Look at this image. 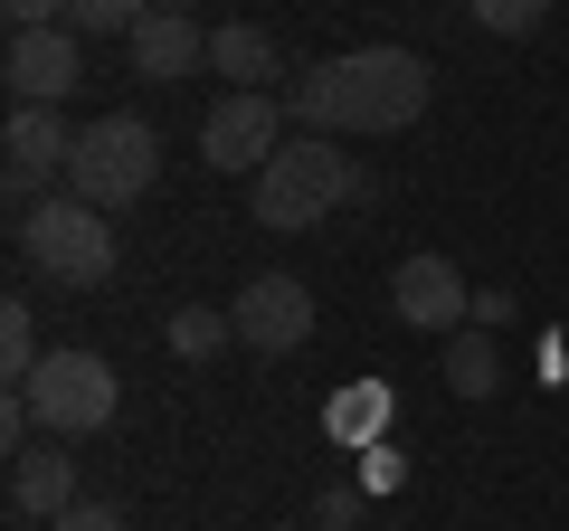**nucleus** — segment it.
Wrapping results in <instances>:
<instances>
[{"label":"nucleus","instance_id":"obj_1","mask_svg":"<svg viewBox=\"0 0 569 531\" xmlns=\"http://www.w3.org/2000/svg\"><path fill=\"white\" fill-rule=\"evenodd\" d=\"M427 96H437V67L418 48H351L284 86V123L295 133H408Z\"/></svg>","mask_w":569,"mask_h":531},{"label":"nucleus","instance_id":"obj_2","mask_svg":"<svg viewBox=\"0 0 569 531\" xmlns=\"http://www.w3.org/2000/svg\"><path fill=\"white\" fill-rule=\"evenodd\" d=\"M351 200H370V171L351 162L332 133H284L276 162L247 181V219L276 228V238H305V228H323L332 209H351Z\"/></svg>","mask_w":569,"mask_h":531},{"label":"nucleus","instance_id":"obj_3","mask_svg":"<svg viewBox=\"0 0 569 531\" xmlns=\"http://www.w3.org/2000/svg\"><path fill=\"white\" fill-rule=\"evenodd\" d=\"M152 181H162V133L142 114L77 123V162H67V190H77V200H96L104 219H114V209H133Z\"/></svg>","mask_w":569,"mask_h":531},{"label":"nucleus","instance_id":"obj_4","mask_svg":"<svg viewBox=\"0 0 569 531\" xmlns=\"http://www.w3.org/2000/svg\"><path fill=\"white\" fill-rule=\"evenodd\" d=\"M20 257L39 266V275H58V285H104L123 247H114V219H104L96 200L48 190L39 209H20Z\"/></svg>","mask_w":569,"mask_h":531},{"label":"nucleus","instance_id":"obj_5","mask_svg":"<svg viewBox=\"0 0 569 531\" xmlns=\"http://www.w3.org/2000/svg\"><path fill=\"white\" fill-rule=\"evenodd\" d=\"M29 409H39V437H96L114 428L123 389H114V361L104 351H48L29 370Z\"/></svg>","mask_w":569,"mask_h":531},{"label":"nucleus","instance_id":"obj_6","mask_svg":"<svg viewBox=\"0 0 569 531\" xmlns=\"http://www.w3.org/2000/svg\"><path fill=\"white\" fill-rule=\"evenodd\" d=\"M389 313H399L408 332H437V342H456V332L475 323V285L456 275V257L418 247V257H399V275H389Z\"/></svg>","mask_w":569,"mask_h":531},{"label":"nucleus","instance_id":"obj_7","mask_svg":"<svg viewBox=\"0 0 569 531\" xmlns=\"http://www.w3.org/2000/svg\"><path fill=\"white\" fill-rule=\"evenodd\" d=\"M0 152H10V200L39 209L48 190L67 181V162H77V123H67L58 104H10V133H0Z\"/></svg>","mask_w":569,"mask_h":531},{"label":"nucleus","instance_id":"obj_8","mask_svg":"<svg viewBox=\"0 0 569 531\" xmlns=\"http://www.w3.org/2000/svg\"><path fill=\"white\" fill-rule=\"evenodd\" d=\"M276 143H284V104H276V96H219V104L200 114L209 171H247V181H257V171L276 162Z\"/></svg>","mask_w":569,"mask_h":531},{"label":"nucleus","instance_id":"obj_9","mask_svg":"<svg viewBox=\"0 0 569 531\" xmlns=\"http://www.w3.org/2000/svg\"><path fill=\"white\" fill-rule=\"evenodd\" d=\"M0 77H10V104H67L86 86V39L77 29H10Z\"/></svg>","mask_w":569,"mask_h":531},{"label":"nucleus","instance_id":"obj_10","mask_svg":"<svg viewBox=\"0 0 569 531\" xmlns=\"http://www.w3.org/2000/svg\"><path fill=\"white\" fill-rule=\"evenodd\" d=\"M228 313H238V342L266 351V361H284V351L313 342V285H305V275H257Z\"/></svg>","mask_w":569,"mask_h":531},{"label":"nucleus","instance_id":"obj_11","mask_svg":"<svg viewBox=\"0 0 569 531\" xmlns=\"http://www.w3.org/2000/svg\"><path fill=\"white\" fill-rule=\"evenodd\" d=\"M123 48H133V77H152V86H181L209 67V29L190 10H142V29Z\"/></svg>","mask_w":569,"mask_h":531},{"label":"nucleus","instance_id":"obj_12","mask_svg":"<svg viewBox=\"0 0 569 531\" xmlns=\"http://www.w3.org/2000/svg\"><path fill=\"white\" fill-rule=\"evenodd\" d=\"M209 77H228V96H276V77H284L276 29H257V20L209 29Z\"/></svg>","mask_w":569,"mask_h":531},{"label":"nucleus","instance_id":"obj_13","mask_svg":"<svg viewBox=\"0 0 569 531\" xmlns=\"http://www.w3.org/2000/svg\"><path fill=\"white\" fill-rule=\"evenodd\" d=\"M67 437H39V447H20L10 455V503L29 512V522H58L67 503H86L77 493V455H58Z\"/></svg>","mask_w":569,"mask_h":531},{"label":"nucleus","instance_id":"obj_14","mask_svg":"<svg viewBox=\"0 0 569 531\" xmlns=\"http://www.w3.org/2000/svg\"><path fill=\"white\" fill-rule=\"evenodd\" d=\"M447 389L456 399H493V389H503V342H493L485 323H466L447 342Z\"/></svg>","mask_w":569,"mask_h":531},{"label":"nucleus","instance_id":"obj_15","mask_svg":"<svg viewBox=\"0 0 569 531\" xmlns=\"http://www.w3.org/2000/svg\"><path fill=\"white\" fill-rule=\"evenodd\" d=\"M380 428H389V380H361V389H342V399H332V437H342V447H380Z\"/></svg>","mask_w":569,"mask_h":531},{"label":"nucleus","instance_id":"obj_16","mask_svg":"<svg viewBox=\"0 0 569 531\" xmlns=\"http://www.w3.org/2000/svg\"><path fill=\"white\" fill-rule=\"evenodd\" d=\"M228 342H238V313L228 304H181L171 313V351H181V361H219Z\"/></svg>","mask_w":569,"mask_h":531},{"label":"nucleus","instance_id":"obj_17","mask_svg":"<svg viewBox=\"0 0 569 531\" xmlns=\"http://www.w3.org/2000/svg\"><path fill=\"white\" fill-rule=\"evenodd\" d=\"M48 351H39V313L29 304H0V380L10 389H29V370H39Z\"/></svg>","mask_w":569,"mask_h":531},{"label":"nucleus","instance_id":"obj_18","mask_svg":"<svg viewBox=\"0 0 569 531\" xmlns=\"http://www.w3.org/2000/svg\"><path fill=\"white\" fill-rule=\"evenodd\" d=\"M152 0H67V29L77 39H133Z\"/></svg>","mask_w":569,"mask_h":531},{"label":"nucleus","instance_id":"obj_19","mask_svg":"<svg viewBox=\"0 0 569 531\" xmlns=\"http://www.w3.org/2000/svg\"><path fill=\"white\" fill-rule=\"evenodd\" d=\"M475 29H493V39H531V29L550 20V0H466Z\"/></svg>","mask_w":569,"mask_h":531},{"label":"nucleus","instance_id":"obj_20","mask_svg":"<svg viewBox=\"0 0 569 531\" xmlns=\"http://www.w3.org/2000/svg\"><path fill=\"white\" fill-rule=\"evenodd\" d=\"M313 522H323V531H351V522H361V484H323V493H313Z\"/></svg>","mask_w":569,"mask_h":531},{"label":"nucleus","instance_id":"obj_21","mask_svg":"<svg viewBox=\"0 0 569 531\" xmlns=\"http://www.w3.org/2000/svg\"><path fill=\"white\" fill-rule=\"evenodd\" d=\"M48 531H133V522H123L114 503H67L58 522H48Z\"/></svg>","mask_w":569,"mask_h":531},{"label":"nucleus","instance_id":"obj_22","mask_svg":"<svg viewBox=\"0 0 569 531\" xmlns=\"http://www.w3.org/2000/svg\"><path fill=\"white\" fill-rule=\"evenodd\" d=\"M10 29H67V0H0Z\"/></svg>","mask_w":569,"mask_h":531},{"label":"nucleus","instance_id":"obj_23","mask_svg":"<svg viewBox=\"0 0 569 531\" xmlns=\"http://www.w3.org/2000/svg\"><path fill=\"white\" fill-rule=\"evenodd\" d=\"M475 323H485V332H503V323H512V285H493V294H475Z\"/></svg>","mask_w":569,"mask_h":531},{"label":"nucleus","instance_id":"obj_24","mask_svg":"<svg viewBox=\"0 0 569 531\" xmlns=\"http://www.w3.org/2000/svg\"><path fill=\"white\" fill-rule=\"evenodd\" d=\"M152 10H190V0H152Z\"/></svg>","mask_w":569,"mask_h":531},{"label":"nucleus","instance_id":"obj_25","mask_svg":"<svg viewBox=\"0 0 569 531\" xmlns=\"http://www.w3.org/2000/svg\"><path fill=\"white\" fill-rule=\"evenodd\" d=\"M284 531H295V522H284Z\"/></svg>","mask_w":569,"mask_h":531}]
</instances>
